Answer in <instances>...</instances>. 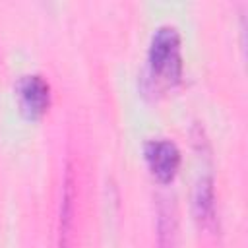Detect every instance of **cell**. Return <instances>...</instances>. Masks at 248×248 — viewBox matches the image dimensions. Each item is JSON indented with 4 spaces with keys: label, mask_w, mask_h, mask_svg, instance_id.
I'll use <instances>...</instances> for the list:
<instances>
[{
    "label": "cell",
    "mask_w": 248,
    "mask_h": 248,
    "mask_svg": "<svg viewBox=\"0 0 248 248\" xmlns=\"http://www.w3.org/2000/svg\"><path fill=\"white\" fill-rule=\"evenodd\" d=\"M147 64L151 78L161 85H174L182 78V54H180V33L172 25H161L155 29Z\"/></svg>",
    "instance_id": "obj_1"
},
{
    "label": "cell",
    "mask_w": 248,
    "mask_h": 248,
    "mask_svg": "<svg viewBox=\"0 0 248 248\" xmlns=\"http://www.w3.org/2000/svg\"><path fill=\"white\" fill-rule=\"evenodd\" d=\"M16 97L27 118H41L50 105V85L39 74L21 76L16 83Z\"/></svg>",
    "instance_id": "obj_2"
},
{
    "label": "cell",
    "mask_w": 248,
    "mask_h": 248,
    "mask_svg": "<svg viewBox=\"0 0 248 248\" xmlns=\"http://www.w3.org/2000/svg\"><path fill=\"white\" fill-rule=\"evenodd\" d=\"M145 161L159 182H170L180 167V149L170 140H149L145 143Z\"/></svg>",
    "instance_id": "obj_3"
},
{
    "label": "cell",
    "mask_w": 248,
    "mask_h": 248,
    "mask_svg": "<svg viewBox=\"0 0 248 248\" xmlns=\"http://www.w3.org/2000/svg\"><path fill=\"white\" fill-rule=\"evenodd\" d=\"M76 176L72 167L68 165L64 184H62V200H60V215H58V248H72L74 244V227H76Z\"/></svg>",
    "instance_id": "obj_4"
},
{
    "label": "cell",
    "mask_w": 248,
    "mask_h": 248,
    "mask_svg": "<svg viewBox=\"0 0 248 248\" xmlns=\"http://www.w3.org/2000/svg\"><path fill=\"white\" fill-rule=\"evenodd\" d=\"M194 209L198 219L207 221L213 217V209H215V192H213V182L211 178H202L196 186L194 192Z\"/></svg>",
    "instance_id": "obj_5"
}]
</instances>
